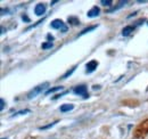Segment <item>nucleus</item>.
I'll return each instance as SVG.
<instances>
[{
  "instance_id": "obj_14",
  "label": "nucleus",
  "mask_w": 148,
  "mask_h": 139,
  "mask_svg": "<svg viewBox=\"0 0 148 139\" xmlns=\"http://www.w3.org/2000/svg\"><path fill=\"white\" fill-rule=\"evenodd\" d=\"M58 121H56V122H53V123H50V124H48V125H43V127H40L39 129L40 130H46V129H49V128H51V127H54L56 123H57Z\"/></svg>"
},
{
  "instance_id": "obj_1",
  "label": "nucleus",
  "mask_w": 148,
  "mask_h": 139,
  "mask_svg": "<svg viewBox=\"0 0 148 139\" xmlns=\"http://www.w3.org/2000/svg\"><path fill=\"white\" fill-rule=\"evenodd\" d=\"M49 86V83L48 82H45V83H42V85H39L37 87H34L30 92H29V95H27V98L29 99H32V98H36L39 94H41L46 88Z\"/></svg>"
},
{
  "instance_id": "obj_15",
  "label": "nucleus",
  "mask_w": 148,
  "mask_h": 139,
  "mask_svg": "<svg viewBox=\"0 0 148 139\" xmlns=\"http://www.w3.org/2000/svg\"><path fill=\"white\" fill-rule=\"evenodd\" d=\"M31 111L30 109H22V111H19L17 113H15L13 116H17V115H22V114H26V113H30Z\"/></svg>"
},
{
  "instance_id": "obj_9",
  "label": "nucleus",
  "mask_w": 148,
  "mask_h": 139,
  "mask_svg": "<svg viewBox=\"0 0 148 139\" xmlns=\"http://www.w3.org/2000/svg\"><path fill=\"white\" fill-rule=\"evenodd\" d=\"M125 3H128V1H127V0H125V1H120L117 6H115V7H113L112 9H110V10H108V13H112V12H115V10H117V9H120V8H122V7H123V6L125 5Z\"/></svg>"
},
{
  "instance_id": "obj_22",
  "label": "nucleus",
  "mask_w": 148,
  "mask_h": 139,
  "mask_svg": "<svg viewBox=\"0 0 148 139\" xmlns=\"http://www.w3.org/2000/svg\"><path fill=\"white\" fill-rule=\"evenodd\" d=\"M56 2H58V1H57V0H54V1H51V5H55Z\"/></svg>"
},
{
  "instance_id": "obj_8",
  "label": "nucleus",
  "mask_w": 148,
  "mask_h": 139,
  "mask_svg": "<svg viewBox=\"0 0 148 139\" xmlns=\"http://www.w3.org/2000/svg\"><path fill=\"white\" fill-rule=\"evenodd\" d=\"M74 108V105L73 104H64L60 106V112H63V113H65V112H70V111H72Z\"/></svg>"
},
{
  "instance_id": "obj_6",
  "label": "nucleus",
  "mask_w": 148,
  "mask_h": 139,
  "mask_svg": "<svg viewBox=\"0 0 148 139\" xmlns=\"http://www.w3.org/2000/svg\"><path fill=\"white\" fill-rule=\"evenodd\" d=\"M99 13H100V9L97 7V6H93L92 8L87 13V16L90 18H93V17H97L98 15H99Z\"/></svg>"
},
{
  "instance_id": "obj_16",
  "label": "nucleus",
  "mask_w": 148,
  "mask_h": 139,
  "mask_svg": "<svg viewBox=\"0 0 148 139\" xmlns=\"http://www.w3.org/2000/svg\"><path fill=\"white\" fill-rule=\"evenodd\" d=\"M100 3H101L103 6H107V7H108V6H111L112 5V1L111 0H101Z\"/></svg>"
},
{
  "instance_id": "obj_4",
  "label": "nucleus",
  "mask_w": 148,
  "mask_h": 139,
  "mask_svg": "<svg viewBox=\"0 0 148 139\" xmlns=\"http://www.w3.org/2000/svg\"><path fill=\"white\" fill-rule=\"evenodd\" d=\"M46 12H47V6L45 3H38L34 7V14L37 16H42Z\"/></svg>"
},
{
  "instance_id": "obj_11",
  "label": "nucleus",
  "mask_w": 148,
  "mask_h": 139,
  "mask_svg": "<svg viewBox=\"0 0 148 139\" xmlns=\"http://www.w3.org/2000/svg\"><path fill=\"white\" fill-rule=\"evenodd\" d=\"M95 29H97V25H92V26H89V28H87V29L82 30V31H81V33L79 34V36H81V35L86 34V33H88V32L92 31V30H95Z\"/></svg>"
},
{
  "instance_id": "obj_21",
  "label": "nucleus",
  "mask_w": 148,
  "mask_h": 139,
  "mask_svg": "<svg viewBox=\"0 0 148 139\" xmlns=\"http://www.w3.org/2000/svg\"><path fill=\"white\" fill-rule=\"evenodd\" d=\"M1 33H5V28H3V26L1 28Z\"/></svg>"
},
{
  "instance_id": "obj_3",
  "label": "nucleus",
  "mask_w": 148,
  "mask_h": 139,
  "mask_svg": "<svg viewBox=\"0 0 148 139\" xmlns=\"http://www.w3.org/2000/svg\"><path fill=\"white\" fill-rule=\"evenodd\" d=\"M73 92L75 95H79V96H83L84 98H87L89 95H88V89L84 85H81V86H76L73 89Z\"/></svg>"
},
{
  "instance_id": "obj_19",
  "label": "nucleus",
  "mask_w": 148,
  "mask_h": 139,
  "mask_svg": "<svg viewBox=\"0 0 148 139\" xmlns=\"http://www.w3.org/2000/svg\"><path fill=\"white\" fill-rule=\"evenodd\" d=\"M22 19H23V21H26V22H30L29 17H27V16H25V15H23V16H22Z\"/></svg>"
},
{
  "instance_id": "obj_20",
  "label": "nucleus",
  "mask_w": 148,
  "mask_h": 139,
  "mask_svg": "<svg viewBox=\"0 0 148 139\" xmlns=\"http://www.w3.org/2000/svg\"><path fill=\"white\" fill-rule=\"evenodd\" d=\"M48 39L51 41V40H54V36H53V35H50V34H48Z\"/></svg>"
},
{
  "instance_id": "obj_13",
  "label": "nucleus",
  "mask_w": 148,
  "mask_h": 139,
  "mask_svg": "<svg viewBox=\"0 0 148 139\" xmlns=\"http://www.w3.org/2000/svg\"><path fill=\"white\" fill-rule=\"evenodd\" d=\"M75 69H76V66H74L73 69H71L70 71H67V72H66V73H65L63 76H62V79H66V78H69V76H70V75L73 73L74 71H75Z\"/></svg>"
},
{
  "instance_id": "obj_12",
  "label": "nucleus",
  "mask_w": 148,
  "mask_h": 139,
  "mask_svg": "<svg viewBox=\"0 0 148 139\" xmlns=\"http://www.w3.org/2000/svg\"><path fill=\"white\" fill-rule=\"evenodd\" d=\"M54 43L51 41H48V42H45L42 43V49H49V48H53Z\"/></svg>"
},
{
  "instance_id": "obj_17",
  "label": "nucleus",
  "mask_w": 148,
  "mask_h": 139,
  "mask_svg": "<svg viewBox=\"0 0 148 139\" xmlns=\"http://www.w3.org/2000/svg\"><path fill=\"white\" fill-rule=\"evenodd\" d=\"M0 104H1L0 109H1V111H3V108H5V99H3V98H1V99H0Z\"/></svg>"
},
{
  "instance_id": "obj_2",
  "label": "nucleus",
  "mask_w": 148,
  "mask_h": 139,
  "mask_svg": "<svg viewBox=\"0 0 148 139\" xmlns=\"http://www.w3.org/2000/svg\"><path fill=\"white\" fill-rule=\"evenodd\" d=\"M50 28L54 29V30H60L62 32H66L67 31V26L62 19H54L50 23Z\"/></svg>"
},
{
  "instance_id": "obj_5",
  "label": "nucleus",
  "mask_w": 148,
  "mask_h": 139,
  "mask_svg": "<svg viewBox=\"0 0 148 139\" xmlns=\"http://www.w3.org/2000/svg\"><path fill=\"white\" fill-rule=\"evenodd\" d=\"M97 66H98V62L97 61H90L89 63H87V65H86V69H87V73H92L95 70L97 69Z\"/></svg>"
},
{
  "instance_id": "obj_10",
  "label": "nucleus",
  "mask_w": 148,
  "mask_h": 139,
  "mask_svg": "<svg viewBox=\"0 0 148 139\" xmlns=\"http://www.w3.org/2000/svg\"><path fill=\"white\" fill-rule=\"evenodd\" d=\"M63 87H60V86H57V87H54V88H49L46 92H45V95H49V94H53V92H56V91H58V90H62Z\"/></svg>"
},
{
  "instance_id": "obj_18",
  "label": "nucleus",
  "mask_w": 148,
  "mask_h": 139,
  "mask_svg": "<svg viewBox=\"0 0 148 139\" xmlns=\"http://www.w3.org/2000/svg\"><path fill=\"white\" fill-rule=\"evenodd\" d=\"M70 22H74V24H77V23H79V21L75 17H69V23H70Z\"/></svg>"
},
{
  "instance_id": "obj_7",
  "label": "nucleus",
  "mask_w": 148,
  "mask_h": 139,
  "mask_svg": "<svg viewBox=\"0 0 148 139\" xmlns=\"http://www.w3.org/2000/svg\"><path fill=\"white\" fill-rule=\"evenodd\" d=\"M133 31H134V26L128 25V26H125V28L122 30V35H123V36H129Z\"/></svg>"
}]
</instances>
